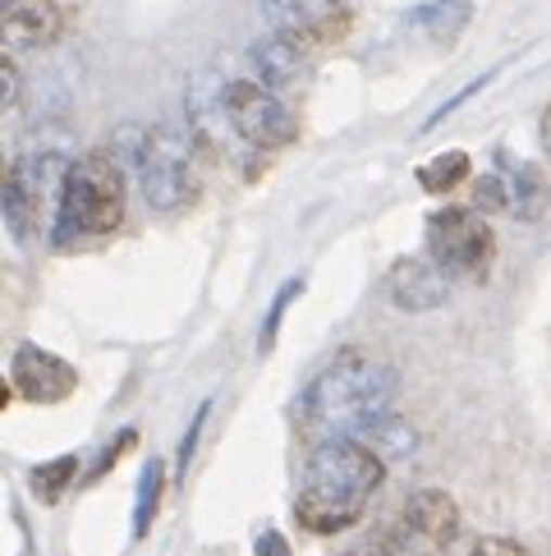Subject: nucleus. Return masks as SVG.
<instances>
[{
    "label": "nucleus",
    "instance_id": "12",
    "mask_svg": "<svg viewBox=\"0 0 551 556\" xmlns=\"http://www.w3.org/2000/svg\"><path fill=\"white\" fill-rule=\"evenodd\" d=\"M304 51L308 47L290 42V37H281V33H271V37H262V42L248 47V61H253V70L262 74L267 88H290V84H299V74H304Z\"/></svg>",
    "mask_w": 551,
    "mask_h": 556
},
{
    "label": "nucleus",
    "instance_id": "23",
    "mask_svg": "<svg viewBox=\"0 0 551 556\" xmlns=\"http://www.w3.org/2000/svg\"><path fill=\"white\" fill-rule=\"evenodd\" d=\"M253 556H294V552H290V543H285V533H281V529L262 525V533L253 539Z\"/></svg>",
    "mask_w": 551,
    "mask_h": 556
},
{
    "label": "nucleus",
    "instance_id": "5",
    "mask_svg": "<svg viewBox=\"0 0 551 556\" xmlns=\"http://www.w3.org/2000/svg\"><path fill=\"white\" fill-rule=\"evenodd\" d=\"M69 162L61 152H28L5 170V198H0V212H5V230L18 244H28V235L42 222V207L61 203V185H65Z\"/></svg>",
    "mask_w": 551,
    "mask_h": 556
},
{
    "label": "nucleus",
    "instance_id": "7",
    "mask_svg": "<svg viewBox=\"0 0 551 556\" xmlns=\"http://www.w3.org/2000/svg\"><path fill=\"white\" fill-rule=\"evenodd\" d=\"M221 115L248 148H262V152L290 148L299 138V125H294L290 106L276 97V88L253 84V78H234V84L221 88Z\"/></svg>",
    "mask_w": 551,
    "mask_h": 556
},
{
    "label": "nucleus",
    "instance_id": "20",
    "mask_svg": "<svg viewBox=\"0 0 551 556\" xmlns=\"http://www.w3.org/2000/svg\"><path fill=\"white\" fill-rule=\"evenodd\" d=\"M363 442H368V446H377L382 455H390V451H409V446H413V428H409V424H400L396 414H386V419H382L377 428H372V432L363 437Z\"/></svg>",
    "mask_w": 551,
    "mask_h": 556
},
{
    "label": "nucleus",
    "instance_id": "24",
    "mask_svg": "<svg viewBox=\"0 0 551 556\" xmlns=\"http://www.w3.org/2000/svg\"><path fill=\"white\" fill-rule=\"evenodd\" d=\"M469 556H528V552L520 543H510V539H483Z\"/></svg>",
    "mask_w": 551,
    "mask_h": 556
},
{
    "label": "nucleus",
    "instance_id": "16",
    "mask_svg": "<svg viewBox=\"0 0 551 556\" xmlns=\"http://www.w3.org/2000/svg\"><path fill=\"white\" fill-rule=\"evenodd\" d=\"M464 180H469V152H460V148L437 152L432 162H423V166H419V189H423V193H432V198L456 193Z\"/></svg>",
    "mask_w": 551,
    "mask_h": 556
},
{
    "label": "nucleus",
    "instance_id": "2",
    "mask_svg": "<svg viewBox=\"0 0 551 556\" xmlns=\"http://www.w3.org/2000/svg\"><path fill=\"white\" fill-rule=\"evenodd\" d=\"M386 483V455L363 437H336L318 442L304 465L299 492H294V520L299 529L331 539L363 520L372 492Z\"/></svg>",
    "mask_w": 551,
    "mask_h": 556
},
{
    "label": "nucleus",
    "instance_id": "27",
    "mask_svg": "<svg viewBox=\"0 0 551 556\" xmlns=\"http://www.w3.org/2000/svg\"><path fill=\"white\" fill-rule=\"evenodd\" d=\"M341 556H396V552L372 539V543H359V547H349V552H341Z\"/></svg>",
    "mask_w": 551,
    "mask_h": 556
},
{
    "label": "nucleus",
    "instance_id": "3",
    "mask_svg": "<svg viewBox=\"0 0 551 556\" xmlns=\"http://www.w3.org/2000/svg\"><path fill=\"white\" fill-rule=\"evenodd\" d=\"M125 222V170L111 152L74 156L61 185V203L51 216L55 249H78L92 240H106Z\"/></svg>",
    "mask_w": 551,
    "mask_h": 556
},
{
    "label": "nucleus",
    "instance_id": "15",
    "mask_svg": "<svg viewBox=\"0 0 551 556\" xmlns=\"http://www.w3.org/2000/svg\"><path fill=\"white\" fill-rule=\"evenodd\" d=\"M162 492H166V465H162V455H152V460L138 469L133 539H148V533H152V520H156V510H162Z\"/></svg>",
    "mask_w": 551,
    "mask_h": 556
},
{
    "label": "nucleus",
    "instance_id": "25",
    "mask_svg": "<svg viewBox=\"0 0 551 556\" xmlns=\"http://www.w3.org/2000/svg\"><path fill=\"white\" fill-rule=\"evenodd\" d=\"M0 102H5V106L18 102V70H14V61L0 65Z\"/></svg>",
    "mask_w": 551,
    "mask_h": 556
},
{
    "label": "nucleus",
    "instance_id": "6",
    "mask_svg": "<svg viewBox=\"0 0 551 556\" xmlns=\"http://www.w3.org/2000/svg\"><path fill=\"white\" fill-rule=\"evenodd\" d=\"M427 253L450 276H487L491 257H497V235L487 226V212L469 207H437L427 216Z\"/></svg>",
    "mask_w": 551,
    "mask_h": 556
},
{
    "label": "nucleus",
    "instance_id": "18",
    "mask_svg": "<svg viewBox=\"0 0 551 556\" xmlns=\"http://www.w3.org/2000/svg\"><path fill=\"white\" fill-rule=\"evenodd\" d=\"M74 479H78V455H55V460H47V465H37L33 473H28V488H33V496L42 506H55L61 496L74 488Z\"/></svg>",
    "mask_w": 551,
    "mask_h": 556
},
{
    "label": "nucleus",
    "instance_id": "22",
    "mask_svg": "<svg viewBox=\"0 0 551 556\" xmlns=\"http://www.w3.org/2000/svg\"><path fill=\"white\" fill-rule=\"evenodd\" d=\"M207 414H212V401L198 405V414H193V424H189L184 442H180V479H184L189 465H193V451H198V437H203V428H207Z\"/></svg>",
    "mask_w": 551,
    "mask_h": 556
},
{
    "label": "nucleus",
    "instance_id": "17",
    "mask_svg": "<svg viewBox=\"0 0 551 556\" xmlns=\"http://www.w3.org/2000/svg\"><path fill=\"white\" fill-rule=\"evenodd\" d=\"M290 5H294V14L304 18L312 42H331V37H341L349 28L345 0H290Z\"/></svg>",
    "mask_w": 551,
    "mask_h": 556
},
{
    "label": "nucleus",
    "instance_id": "4",
    "mask_svg": "<svg viewBox=\"0 0 551 556\" xmlns=\"http://www.w3.org/2000/svg\"><path fill=\"white\" fill-rule=\"evenodd\" d=\"M133 175L152 212H180L198 198V166H193L189 138L166 125H152L133 138Z\"/></svg>",
    "mask_w": 551,
    "mask_h": 556
},
{
    "label": "nucleus",
    "instance_id": "26",
    "mask_svg": "<svg viewBox=\"0 0 551 556\" xmlns=\"http://www.w3.org/2000/svg\"><path fill=\"white\" fill-rule=\"evenodd\" d=\"M538 143H542V156L551 162V102L542 106V121H538Z\"/></svg>",
    "mask_w": 551,
    "mask_h": 556
},
{
    "label": "nucleus",
    "instance_id": "19",
    "mask_svg": "<svg viewBox=\"0 0 551 556\" xmlns=\"http://www.w3.org/2000/svg\"><path fill=\"white\" fill-rule=\"evenodd\" d=\"M304 276H290V281L276 290V300H271V308H267V323H262V331H258V354H271L276 350V336H281V323H285V308L299 300L304 294Z\"/></svg>",
    "mask_w": 551,
    "mask_h": 556
},
{
    "label": "nucleus",
    "instance_id": "21",
    "mask_svg": "<svg viewBox=\"0 0 551 556\" xmlns=\"http://www.w3.org/2000/svg\"><path fill=\"white\" fill-rule=\"evenodd\" d=\"M474 207L478 212H510V180L497 170V175H483V180L474 185Z\"/></svg>",
    "mask_w": 551,
    "mask_h": 556
},
{
    "label": "nucleus",
    "instance_id": "10",
    "mask_svg": "<svg viewBox=\"0 0 551 556\" xmlns=\"http://www.w3.org/2000/svg\"><path fill=\"white\" fill-rule=\"evenodd\" d=\"M0 33H5V51H42L65 33V14L55 0H5Z\"/></svg>",
    "mask_w": 551,
    "mask_h": 556
},
{
    "label": "nucleus",
    "instance_id": "13",
    "mask_svg": "<svg viewBox=\"0 0 551 556\" xmlns=\"http://www.w3.org/2000/svg\"><path fill=\"white\" fill-rule=\"evenodd\" d=\"M501 175L510 180V212H515L520 222H538V216L547 212V203H551V189L542 180V170L528 166V162H505Z\"/></svg>",
    "mask_w": 551,
    "mask_h": 556
},
{
    "label": "nucleus",
    "instance_id": "11",
    "mask_svg": "<svg viewBox=\"0 0 551 556\" xmlns=\"http://www.w3.org/2000/svg\"><path fill=\"white\" fill-rule=\"evenodd\" d=\"M405 529L413 533V539L432 543V547L456 543L460 529H464L460 502H456L450 492H441V488H419V492H409V502H405Z\"/></svg>",
    "mask_w": 551,
    "mask_h": 556
},
{
    "label": "nucleus",
    "instance_id": "8",
    "mask_svg": "<svg viewBox=\"0 0 551 556\" xmlns=\"http://www.w3.org/2000/svg\"><path fill=\"white\" fill-rule=\"evenodd\" d=\"M10 387L18 391V401H28V405H65L78 391V368L69 359H61L55 350L24 341V345H14Z\"/></svg>",
    "mask_w": 551,
    "mask_h": 556
},
{
    "label": "nucleus",
    "instance_id": "14",
    "mask_svg": "<svg viewBox=\"0 0 551 556\" xmlns=\"http://www.w3.org/2000/svg\"><path fill=\"white\" fill-rule=\"evenodd\" d=\"M469 0H432V5H419L409 14V28L427 33L432 42H456V37L469 28Z\"/></svg>",
    "mask_w": 551,
    "mask_h": 556
},
{
    "label": "nucleus",
    "instance_id": "1",
    "mask_svg": "<svg viewBox=\"0 0 551 556\" xmlns=\"http://www.w3.org/2000/svg\"><path fill=\"white\" fill-rule=\"evenodd\" d=\"M396 391L400 372L386 354L368 345H345L308 377L299 395V428L312 442L368 437L396 405Z\"/></svg>",
    "mask_w": 551,
    "mask_h": 556
},
{
    "label": "nucleus",
    "instance_id": "9",
    "mask_svg": "<svg viewBox=\"0 0 551 556\" xmlns=\"http://www.w3.org/2000/svg\"><path fill=\"white\" fill-rule=\"evenodd\" d=\"M446 294H450V271L432 253L396 257L386 271V300L400 313H432L446 304Z\"/></svg>",
    "mask_w": 551,
    "mask_h": 556
}]
</instances>
